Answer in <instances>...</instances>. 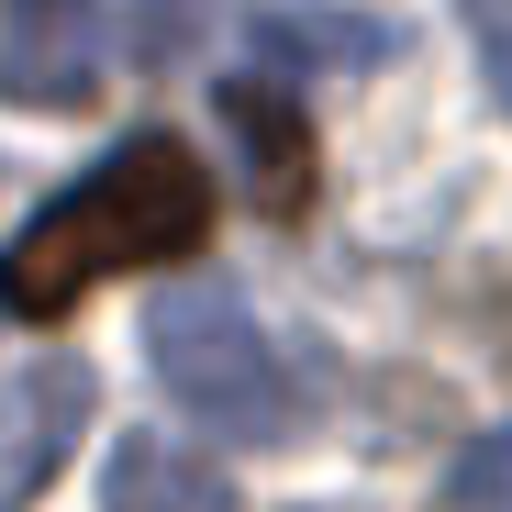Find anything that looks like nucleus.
<instances>
[{
  "label": "nucleus",
  "mask_w": 512,
  "mask_h": 512,
  "mask_svg": "<svg viewBox=\"0 0 512 512\" xmlns=\"http://www.w3.org/2000/svg\"><path fill=\"white\" fill-rule=\"evenodd\" d=\"M212 245V167L179 134H134L90 179H67L12 245H0V312L56 323L123 268H179Z\"/></svg>",
  "instance_id": "f257e3e1"
},
{
  "label": "nucleus",
  "mask_w": 512,
  "mask_h": 512,
  "mask_svg": "<svg viewBox=\"0 0 512 512\" xmlns=\"http://www.w3.org/2000/svg\"><path fill=\"white\" fill-rule=\"evenodd\" d=\"M145 357H156L167 390H179V412H201L223 446H279L290 435V379H279L256 312L223 279L212 290H167L145 312Z\"/></svg>",
  "instance_id": "f03ea898"
},
{
  "label": "nucleus",
  "mask_w": 512,
  "mask_h": 512,
  "mask_svg": "<svg viewBox=\"0 0 512 512\" xmlns=\"http://www.w3.org/2000/svg\"><path fill=\"white\" fill-rule=\"evenodd\" d=\"M0 90L78 112L101 90V0H0Z\"/></svg>",
  "instance_id": "7ed1b4c3"
},
{
  "label": "nucleus",
  "mask_w": 512,
  "mask_h": 512,
  "mask_svg": "<svg viewBox=\"0 0 512 512\" xmlns=\"http://www.w3.org/2000/svg\"><path fill=\"white\" fill-rule=\"evenodd\" d=\"M78 423H90V368L78 357H45V368H23L0 390V512L56 479V457L78 446Z\"/></svg>",
  "instance_id": "20e7f679"
},
{
  "label": "nucleus",
  "mask_w": 512,
  "mask_h": 512,
  "mask_svg": "<svg viewBox=\"0 0 512 512\" xmlns=\"http://www.w3.org/2000/svg\"><path fill=\"white\" fill-rule=\"evenodd\" d=\"M212 112H223V134H234V156H245V201L268 212V223H290V212L312 201V134H301V101L268 90V78H223Z\"/></svg>",
  "instance_id": "39448f33"
},
{
  "label": "nucleus",
  "mask_w": 512,
  "mask_h": 512,
  "mask_svg": "<svg viewBox=\"0 0 512 512\" xmlns=\"http://www.w3.org/2000/svg\"><path fill=\"white\" fill-rule=\"evenodd\" d=\"M101 512H234V479H212V457H190L179 435H123L101 468Z\"/></svg>",
  "instance_id": "423d86ee"
},
{
  "label": "nucleus",
  "mask_w": 512,
  "mask_h": 512,
  "mask_svg": "<svg viewBox=\"0 0 512 512\" xmlns=\"http://www.w3.org/2000/svg\"><path fill=\"white\" fill-rule=\"evenodd\" d=\"M245 45H256V56H301V67H379V56H390V23L323 12V0H256V12H245Z\"/></svg>",
  "instance_id": "0eeeda50"
},
{
  "label": "nucleus",
  "mask_w": 512,
  "mask_h": 512,
  "mask_svg": "<svg viewBox=\"0 0 512 512\" xmlns=\"http://www.w3.org/2000/svg\"><path fill=\"white\" fill-rule=\"evenodd\" d=\"M446 512H512V423H501V435H479V446L457 457Z\"/></svg>",
  "instance_id": "6e6552de"
},
{
  "label": "nucleus",
  "mask_w": 512,
  "mask_h": 512,
  "mask_svg": "<svg viewBox=\"0 0 512 512\" xmlns=\"http://www.w3.org/2000/svg\"><path fill=\"white\" fill-rule=\"evenodd\" d=\"M468 12V45H479V67H490V90L512 101V0H457Z\"/></svg>",
  "instance_id": "1a4fd4ad"
}]
</instances>
